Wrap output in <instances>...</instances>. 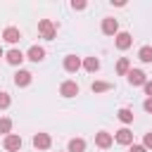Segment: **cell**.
I'll use <instances>...</instances> for the list:
<instances>
[{
  "instance_id": "obj_2",
  "label": "cell",
  "mask_w": 152,
  "mask_h": 152,
  "mask_svg": "<svg viewBox=\"0 0 152 152\" xmlns=\"http://www.w3.org/2000/svg\"><path fill=\"white\" fill-rule=\"evenodd\" d=\"M2 147H5L7 152H19V150H21V135H17V133H10V135H5V140H2Z\"/></svg>"
},
{
  "instance_id": "obj_22",
  "label": "cell",
  "mask_w": 152,
  "mask_h": 152,
  "mask_svg": "<svg viewBox=\"0 0 152 152\" xmlns=\"http://www.w3.org/2000/svg\"><path fill=\"white\" fill-rule=\"evenodd\" d=\"M10 104H12V97H10V93L0 90V109H7Z\"/></svg>"
},
{
  "instance_id": "obj_20",
  "label": "cell",
  "mask_w": 152,
  "mask_h": 152,
  "mask_svg": "<svg viewBox=\"0 0 152 152\" xmlns=\"http://www.w3.org/2000/svg\"><path fill=\"white\" fill-rule=\"evenodd\" d=\"M90 90L93 93H107V90H112V83H107V81H93Z\"/></svg>"
},
{
  "instance_id": "obj_26",
  "label": "cell",
  "mask_w": 152,
  "mask_h": 152,
  "mask_svg": "<svg viewBox=\"0 0 152 152\" xmlns=\"http://www.w3.org/2000/svg\"><path fill=\"white\" fill-rule=\"evenodd\" d=\"M142 109H145V112H150V114H152V97H147V100H145V102H142Z\"/></svg>"
},
{
  "instance_id": "obj_12",
  "label": "cell",
  "mask_w": 152,
  "mask_h": 152,
  "mask_svg": "<svg viewBox=\"0 0 152 152\" xmlns=\"http://www.w3.org/2000/svg\"><path fill=\"white\" fill-rule=\"evenodd\" d=\"M31 142H33L36 150H48V147L52 145V138H50V133H36Z\"/></svg>"
},
{
  "instance_id": "obj_16",
  "label": "cell",
  "mask_w": 152,
  "mask_h": 152,
  "mask_svg": "<svg viewBox=\"0 0 152 152\" xmlns=\"http://www.w3.org/2000/svg\"><path fill=\"white\" fill-rule=\"evenodd\" d=\"M116 116H119V121L121 124H133V109H128V107H121L119 112H116Z\"/></svg>"
},
{
  "instance_id": "obj_25",
  "label": "cell",
  "mask_w": 152,
  "mask_h": 152,
  "mask_svg": "<svg viewBox=\"0 0 152 152\" xmlns=\"http://www.w3.org/2000/svg\"><path fill=\"white\" fill-rule=\"evenodd\" d=\"M71 10H86V2L83 0H74L71 2Z\"/></svg>"
},
{
  "instance_id": "obj_9",
  "label": "cell",
  "mask_w": 152,
  "mask_h": 152,
  "mask_svg": "<svg viewBox=\"0 0 152 152\" xmlns=\"http://www.w3.org/2000/svg\"><path fill=\"white\" fill-rule=\"evenodd\" d=\"M59 95L62 97H76L78 95V83L76 81H64L59 86Z\"/></svg>"
},
{
  "instance_id": "obj_10",
  "label": "cell",
  "mask_w": 152,
  "mask_h": 152,
  "mask_svg": "<svg viewBox=\"0 0 152 152\" xmlns=\"http://www.w3.org/2000/svg\"><path fill=\"white\" fill-rule=\"evenodd\" d=\"M114 140H116L119 145H128V147H131V145H133V133H131V128H126V126L119 128V131L114 133Z\"/></svg>"
},
{
  "instance_id": "obj_17",
  "label": "cell",
  "mask_w": 152,
  "mask_h": 152,
  "mask_svg": "<svg viewBox=\"0 0 152 152\" xmlns=\"http://www.w3.org/2000/svg\"><path fill=\"white\" fill-rule=\"evenodd\" d=\"M83 69L90 71V74H95V71L100 69V59H97V57H86V59H83Z\"/></svg>"
},
{
  "instance_id": "obj_28",
  "label": "cell",
  "mask_w": 152,
  "mask_h": 152,
  "mask_svg": "<svg viewBox=\"0 0 152 152\" xmlns=\"http://www.w3.org/2000/svg\"><path fill=\"white\" fill-rule=\"evenodd\" d=\"M2 55H5V52H2V48H0V57H2Z\"/></svg>"
},
{
  "instance_id": "obj_6",
  "label": "cell",
  "mask_w": 152,
  "mask_h": 152,
  "mask_svg": "<svg viewBox=\"0 0 152 152\" xmlns=\"http://www.w3.org/2000/svg\"><path fill=\"white\" fill-rule=\"evenodd\" d=\"M102 33L104 36H116L119 33V21L114 17H104L102 19Z\"/></svg>"
},
{
  "instance_id": "obj_5",
  "label": "cell",
  "mask_w": 152,
  "mask_h": 152,
  "mask_svg": "<svg viewBox=\"0 0 152 152\" xmlns=\"http://www.w3.org/2000/svg\"><path fill=\"white\" fill-rule=\"evenodd\" d=\"M31 81H33V74L26 71V69H19L14 74V86L17 88H26V86H31Z\"/></svg>"
},
{
  "instance_id": "obj_3",
  "label": "cell",
  "mask_w": 152,
  "mask_h": 152,
  "mask_svg": "<svg viewBox=\"0 0 152 152\" xmlns=\"http://www.w3.org/2000/svg\"><path fill=\"white\" fill-rule=\"evenodd\" d=\"M2 40L10 43V45H17V43L21 40V31H19L17 26H7V28L2 31Z\"/></svg>"
},
{
  "instance_id": "obj_11",
  "label": "cell",
  "mask_w": 152,
  "mask_h": 152,
  "mask_svg": "<svg viewBox=\"0 0 152 152\" xmlns=\"http://www.w3.org/2000/svg\"><path fill=\"white\" fill-rule=\"evenodd\" d=\"M112 142H114V135H112V133H107V131H100V133H95V145H97L100 150H107V147H112Z\"/></svg>"
},
{
  "instance_id": "obj_13",
  "label": "cell",
  "mask_w": 152,
  "mask_h": 152,
  "mask_svg": "<svg viewBox=\"0 0 152 152\" xmlns=\"http://www.w3.org/2000/svg\"><path fill=\"white\" fill-rule=\"evenodd\" d=\"M114 43H116V48H119V50H128V48L133 45V36H131L128 31H119Z\"/></svg>"
},
{
  "instance_id": "obj_4",
  "label": "cell",
  "mask_w": 152,
  "mask_h": 152,
  "mask_svg": "<svg viewBox=\"0 0 152 152\" xmlns=\"http://www.w3.org/2000/svg\"><path fill=\"white\" fill-rule=\"evenodd\" d=\"M5 59H7V64H12V66H19V64L26 59V55H24L19 48H12V50H7V52H5Z\"/></svg>"
},
{
  "instance_id": "obj_23",
  "label": "cell",
  "mask_w": 152,
  "mask_h": 152,
  "mask_svg": "<svg viewBox=\"0 0 152 152\" xmlns=\"http://www.w3.org/2000/svg\"><path fill=\"white\" fill-rule=\"evenodd\" d=\"M142 145H145L147 150H152V131H150V133H145V138H142Z\"/></svg>"
},
{
  "instance_id": "obj_8",
  "label": "cell",
  "mask_w": 152,
  "mask_h": 152,
  "mask_svg": "<svg viewBox=\"0 0 152 152\" xmlns=\"http://www.w3.org/2000/svg\"><path fill=\"white\" fill-rule=\"evenodd\" d=\"M126 78H128V83H131V86H145V83H147V76H145V71H142V69H131Z\"/></svg>"
},
{
  "instance_id": "obj_27",
  "label": "cell",
  "mask_w": 152,
  "mask_h": 152,
  "mask_svg": "<svg viewBox=\"0 0 152 152\" xmlns=\"http://www.w3.org/2000/svg\"><path fill=\"white\" fill-rule=\"evenodd\" d=\"M142 88H145V95H147V97H152V81H147Z\"/></svg>"
},
{
  "instance_id": "obj_1",
  "label": "cell",
  "mask_w": 152,
  "mask_h": 152,
  "mask_svg": "<svg viewBox=\"0 0 152 152\" xmlns=\"http://www.w3.org/2000/svg\"><path fill=\"white\" fill-rule=\"evenodd\" d=\"M38 33H40V38H45V40H55V36H57L55 21H52V19H40V21H38Z\"/></svg>"
},
{
  "instance_id": "obj_14",
  "label": "cell",
  "mask_w": 152,
  "mask_h": 152,
  "mask_svg": "<svg viewBox=\"0 0 152 152\" xmlns=\"http://www.w3.org/2000/svg\"><path fill=\"white\" fill-rule=\"evenodd\" d=\"M26 59H31V62H43V59H45V48H40V45H31L28 52H26Z\"/></svg>"
},
{
  "instance_id": "obj_18",
  "label": "cell",
  "mask_w": 152,
  "mask_h": 152,
  "mask_svg": "<svg viewBox=\"0 0 152 152\" xmlns=\"http://www.w3.org/2000/svg\"><path fill=\"white\" fill-rule=\"evenodd\" d=\"M138 59L145 62V64H150V62H152V45H142V48L138 50Z\"/></svg>"
},
{
  "instance_id": "obj_7",
  "label": "cell",
  "mask_w": 152,
  "mask_h": 152,
  "mask_svg": "<svg viewBox=\"0 0 152 152\" xmlns=\"http://www.w3.org/2000/svg\"><path fill=\"white\" fill-rule=\"evenodd\" d=\"M81 66H83L81 57H76V55H66V57H64V71H69V74H76Z\"/></svg>"
},
{
  "instance_id": "obj_21",
  "label": "cell",
  "mask_w": 152,
  "mask_h": 152,
  "mask_svg": "<svg viewBox=\"0 0 152 152\" xmlns=\"http://www.w3.org/2000/svg\"><path fill=\"white\" fill-rule=\"evenodd\" d=\"M0 133H2V135H10V133H12V119H10V116H2V119H0Z\"/></svg>"
},
{
  "instance_id": "obj_15",
  "label": "cell",
  "mask_w": 152,
  "mask_h": 152,
  "mask_svg": "<svg viewBox=\"0 0 152 152\" xmlns=\"http://www.w3.org/2000/svg\"><path fill=\"white\" fill-rule=\"evenodd\" d=\"M66 152H86V140L83 138H71L66 145Z\"/></svg>"
},
{
  "instance_id": "obj_19",
  "label": "cell",
  "mask_w": 152,
  "mask_h": 152,
  "mask_svg": "<svg viewBox=\"0 0 152 152\" xmlns=\"http://www.w3.org/2000/svg\"><path fill=\"white\" fill-rule=\"evenodd\" d=\"M128 71H131V62H128L126 57H121V59L116 62V74H119V76H128Z\"/></svg>"
},
{
  "instance_id": "obj_24",
  "label": "cell",
  "mask_w": 152,
  "mask_h": 152,
  "mask_svg": "<svg viewBox=\"0 0 152 152\" xmlns=\"http://www.w3.org/2000/svg\"><path fill=\"white\" fill-rule=\"evenodd\" d=\"M128 152H147V147H145V145H135V142H133V145L128 147Z\"/></svg>"
}]
</instances>
